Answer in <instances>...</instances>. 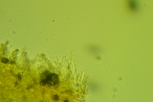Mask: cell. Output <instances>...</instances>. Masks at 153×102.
Segmentation results:
<instances>
[{"instance_id": "6da1fadb", "label": "cell", "mask_w": 153, "mask_h": 102, "mask_svg": "<svg viewBox=\"0 0 153 102\" xmlns=\"http://www.w3.org/2000/svg\"><path fill=\"white\" fill-rule=\"evenodd\" d=\"M58 76L55 74H51L48 71H45L41 75L40 84L42 85H47L49 86H54L58 83Z\"/></svg>"}]
</instances>
